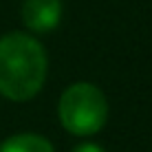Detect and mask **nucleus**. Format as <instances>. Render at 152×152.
<instances>
[{
    "instance_id": "1",
    "label": "nucleus",
    "mask_w": 152,
    "mask_h": 152,
    "mask_svg": "<svg viewBox=\"0 0 152 152\" xmlns=\"http://www.w3.org/2000/svg\"><path fill=\"white\" fill-rule=\"evenodd\" d=\"M46 51L33 35L11 31L0 38V95L11 102H29L44 86Z\"/></svg>"
},
{
    "instance_id": "5",
    "label": "nucleus",
    "mask_w": 152,
    "mask_h": 152,
    "mask_svg": "<svg viewBox=\"0 0 152 152\" xmlns=\"http://www.w3.org/2000/svg\"><path fill=\"white\" fill-rule=\"evenodd\" d=\"M73 152H106L102 148V145H97V143H80Z\"/></svg>"
},
{
    "instance_id": "2",
    "label": "nucleus",
    "mask_w": 152,
    "mask_h": 152,
    "mask_svg": "<svg viewBox=\"0 0 152 152\" xmlns=\"http://www.w3.org/2000/svg\"><path fill=\"white\" fill-rule=\"evenodd\" d=\"M60 121L75 137H91L99 132L108 119V102L91 82H75L62 93L57 104Z\"/></svg>"
},
{
    "instance_id": "3",
    "label": "nucleus",
    "mask_w": 152,
    "mask_h": 152,
    "mask_svg": "<svg viewBox=\"0 0 152 152\" xmlns=\"http://www.w3.org/2000/svg\"><path fill=\"white\" fill-rule=\"evenodd\" d=\"M20 15L29 31L51 33L62 20V0H24Z\"/></svg>"
},
{
    "instance_id": "4",
    "label": "nucleus",
    "mask_w": 152,
    "mask_h": 152,
    "mask_svg": "<svg viewBox=\"0 0 152 152\" xmlns=\"http://www.w3.org/2000/svg\"><path fill=\"white\" fill-rule=\"evenodd\" d=\"M0 152H53V145L46 137L33 132L13 134L0 145Z\"/></svg>"
}]
</instances>
